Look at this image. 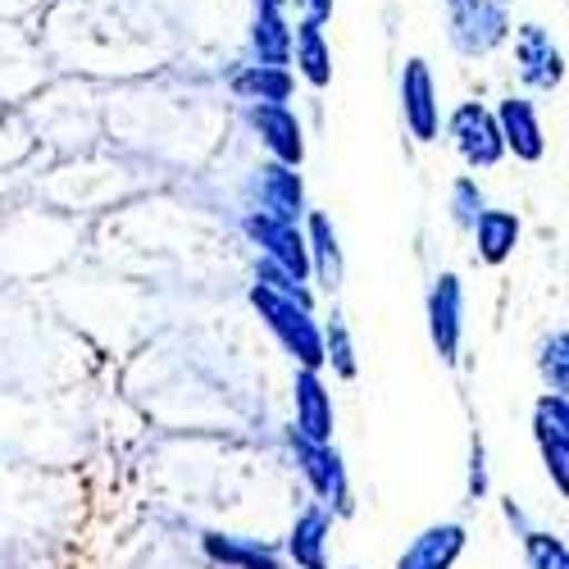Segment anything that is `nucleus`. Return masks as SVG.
<instances>
[{
  "label": "nucleus",
  "mask_w": 569,
  "mask_h": 569,
  "mask_svg": "<svg viewBox=\"0 0 569 569\" xmlns=\"http://www.w3.org/2000/svg\"><path fill=\"white\" fill-rule=\"evenodd\" d=\"M251 306L260 310L269 333L282 342V351L301 360V369H323V333H319V323L310 319V306L282 297V292H269L264 282L251 288Z\"/></svg>",
  "instance_id": "f257e3e1"
},
{
  "label": "nucleus",
  "mask_w": 569,
  "mask_h": 569,
  "mask_svg": "<svg viewBox=\"0 0 569 569\" xmlns=\"http://www.w3.org/2000/svg\"><path fill=\"white\" fill-rule=\"evenodd\" d=\"M447 23H451L456 51L465 56H488L510 32L501 0H447Z\"/></svg>",
  "instance_id": "f03ea898"
},
{
  "label": "nucleus",
  "mask_w": 569,
  "mask_h": 569,
  "mask_svg": "<svg viewBox=\"0 0 569 569\" xmlns=\"http://www.w3.org/2000/svg\"><path fill=\"white\" fill-rule=\"evenodd\" d=\"M292 451H297V465L310 479L315 497L333 510H351V488H347V469H342V456L333 451V442H310L301 433H292Z\"/></svg>",
  "instance_id": "7ed1b4c3"
},
{
  "label": "nucleus",
  "mask_w": 569,
  "mask_h": 569,
  "mask_svg": "<svg viewBox=\"0 0 569 569\" xmlns=\"http://www.w3.org/2000/svg\"><path fill=\"white\" fill-rule=\"evenodd\" d=\"M247 232L264 247V260L282 264L292 278H310V251H306V232L297 228V219H278V214H247Z\"/></svg>",
  "instance_id": "20e7f679"
},
{
  "label": "nucleus",
  "mask_w": 569,
  "mask_h": 569,
  "mask_svg": "<svg viewBox=\"0 0 569 569\" xmlns=\"http://www.w3.org/2000/svg\"><path fill=\"white\" fill-rule=\"evenodd\" d=\"M451 141H456V151L465 156V164H473V169H492L506 156L497 114H488L483 106H460L451 114Z\"/></svg>",
  "instance_id": "39448f33"
},
{
  "label": "nucleus",
  "mask_w": 569,
  "mask_h": 569,
  "mask_svg": "<svg viewBox=\"0 0 569 569\" xmlns=\"http://www.w3.org/2000/svg\"><path fill=\"white\" fill-rule=\"evenodd\" d=\"M533 438L542 447V460H547V473L556 492L565 497V469H569V401L565 392H547L533 410Z\"/></svg>",
  "instance_id": "423d86ee"
},
{
  "label": "nucleus",
  "mask_w": 569,
  "mask_h": 569,
  "mask_svg": "<svg viewBox=\"0 0 569 569\" xmlns=\"http://www.w3.org/2000/svg\"><path fill=\"white\" fill-rule=\"evenodd\" d=\"M429 333H433V351L442 356V365H456L460 356V278L442 273L429 292Z\"/></svg>",
  "instance_id": "0eeeda50"
},
{
  "label": "nucleus",
  "mask_w": 569,
  "mask_h": 569,
  "mask_svg": "<svg viewBox=\"0 0 569 569\" xmlns=\"http://www.w3.org/2000/svg\"><path fill=\"white\" fill-rule=\"evenodd\" d=\"M251 123H256V132L264 137V147L282 164H301L306 141H301V123H297V114L288 106L282 101H260V106H251Z\"/></svg>",
  "instance_id": "6e6552de"
},
{
  "label": "nucleus",
  "mask_w": 569,
  "mask_h": 569,
  "mask_svg": "<svg viewBox=\"0 0 569 569\" xmlns=\"http://www.w3.org/2000/svg\"><path fill=\"white\" fill-rule=\"evenodd\" d=\"M297 433L310 442H333V397H328L319 369L297 373Z\"/></svg>",
  "instance_id": "1a4fd4ad"
},
{
  "label": "nucleus",
  "mask_w": 569,
  "mask_h": 569,
  "mask_svg": "<svg viewBox=\"0 0 569 569\" xmlns=\"http://www.w3.org/2000/svg\"><path fill=\"white\" fill-rule=\"evenodd\" d=\"M401 101H406V123L419 141H433L438 137V97H433V73L423 60L406 64L401 78Z\"/></svg>",
  "instance_id": "9d476101"
},
{
  "label": "nucleus",
  "mask_w": 569,
  "mask_h": 569,
  "mask_svg": "<svg viewBox=\"0 0 569 569\" xmlns=\"http://www.w3.org/2000/svg\"><path fill=\"white\" fill-rule=\"evenodd\" d=\"M519 78H525L529 87H560L565 78V64H560V51H556V41L538 28V23H525L519 28Z\"/></svg>",
  "instance_id": "9b49d317"
},
{
  "label": "nucleus",
  "mask_w": 569,
  "mask_h": 569,
  "mask_svg": "<svg viewBox=\"0 0 569 569\" xmlns=\"http://www.w3.org/2000/svg\"><path fill=\"white\" fill-rule=\"evenodd\" d=\"M460 551H465V525H433L401 551L397 569H451Z\"/></svg>",
  "instance_id": "f8f14e48"
},
{
  "label": "nucleus",
  "mask_w": 569,
  "mask_h": 569,
  "mask_svg": "<svg viewBox=\"0 0 569 569\" xmlns=\"http://www.w3.org/2000/svg\"><path fill=\"white\" fill-rule=\"evenodd\" d=\"M497 128H501V141H506V151H515L519 160H542L547 151V141H542V128H538V114L529 101H501L497 110Z\"/></svg>",
  "instance_id": "ddd939ff"
},
{
  "label": "nucleus",
  "mask_w": 569,
  "mask_h": 569,
  "mask_svg": "<svg viewBox=\"0 0 569 569\" xmlns=\"http://www.w3.org/2000/svg\"><path fill=\"white\" fill-rule=\"evenodd\" d=\"M328 533H333L328 506H310L288 538V556L297 560V569H328Z\"/></svg>",
  "instance_id": "4468645a"
},
{
  "label": "nucleus",
  "mask_w": 569,
  "mask_h": 569,
  "mask_svg": "<svg viewBox=\"0 0 569 569\" xmlns=\"http://www.w3.org/2000/svg\"><path fill=\"white\" fill-rule=\"evenodd\" d=\"M260 206L264 214H278V219H301L306 214V192H301V178H297V164H264L260 169Z\"/></svg>",
  "instance_id": "2eb2a0df"
},
{
  "label": "nucleus",
  "mask_w": 569,
  "mask_h": 569,
  "mask_svg": "<svg viewBox=\"0 0 569 569\" xmlns=\"http://www.w3.org/2000/svg\"><path fill=\"white\" fill-rule=\"evenodd\" d=\"M306 251H310V273L319 278V288L338 292L342 288V251H338V232L323 214H310V237H306Z\"/></svg>",
  "instance_id": "dca6fc26"
},
{
  "label": "nucleus",
  "mask_w": 569,
  "mask_h": 569,
  "mask_svg": "<svg viewBox=\"0 0 569 569\" xmlns=\"http://www.w3.org/2000/svg\"><path fill=\"white\" fill-rule=\"evenodd\" d=\"M473 232H479V256L488 264H501L515 251V242H519V219L510 210H479Z\"/></svg>",
  "instance_id": "f3484780"
},
{
  "label": "nucleus",
  "mask_w": 569,
  "mask_h": 569,
  "mask_svg": "<svg viewBox=\"0 0 569 569\" xmlns=\"http://www.w3.org/2000/svg\"><path fill=\"white\" fill-rule=\"evenodd\" d=\"M256 51H260L264 64H288V56H292V32H288V19H282V0H260Z\"/></svg>",
  "instance_id": "a211bd4d"
},
{
  "label": "nucleus",
  "mask_w": 569,
  "mask_h": 569,
  "mask_svg": "<svg viewBox=\"0 0 569 569\" xmlns=\"http://www.w3.org/2000/svg\"><path fill=\"white\" fill-rule=\"evenodd\" d=\"M237 97H251V101H288L292 97V73L282 64H251L247 73L232 78Z\"/></svg>",
  "instance_id": "6ab92c4d"
},
{
  "label": "nucleus",
  "mask_w": 569,
  "mask_h": 569,
  "mask_svg": "<svg viewBox=\"0 0 569 569\" xmlns=\"http://www.w3.org/2000/svg\"><path fill=\"white\" fill-rule=\"evenodd\" d=\"M297 64L306 73L310 87H328L333 82V56H328V46H323V32L315 19H306L297 28Z\"/></svg>",
  "instance_id": "aec40b11"
},
{
  "label": "nucleus",
  "mask_w": 569,
  "mask_h": 569,
  "mask_svg": "<svg viewBox=\"0 0 569 569\" xmlns=\"http://www.w3.org/2000/svg\"><path fill=\"white\" fill-rule=\"evenodd\" d=\"M206 551L223 565H237V569H278L273 551L269 547H256V542H232V538H219V533H206Z\"/></svg>",
  "instance_id": "412c9836"
},
{
  "label": "nucleus",
  "mask_w": 569,
  "mask_h": 569,
  "mask_svg": "<svg viewBox=\"0 0 569 569\" xmlns=\"http://www.w3.org/2000/svg\"><path fill=\"white\" fill-rule=\"evenodd\" d=\"M323 360H333V369L342 378H356V351H351V333H347L342 315H333V323L323 328Z\"/></svg>",
  "instance_id": "4be33fe9"
},
{
  "label": "nucleus",
  "mask_w": 569,
  "mask_h": 569,
  "mask_svg": "<svg viewBox=\"0 0 569 569\" xmlns=\"http://www.w3.org/2000/svg\"><path fill=\"white\" fill-rule=\"evenodd\" d=\"M525 556H529V569H569L565 542L551 533H525Z\"/></svg>",
  "instance_id": "5701e85b"
},
{
  "label": "nucleus",
  "mask_w": 569,
  "mask_h": 569,
  "mask_svg": "<svg viewBox=\"0 0 569 569\" xmlns=\"http://www.w3.org/2000/svg\"><path fill=\"white\" fill-rule=\"evenodd\" d=\"M565 356H569V338L556 333V338L542 347V378L551 383V392H565V388H569V365H565Z\"/></svg>",
  "instance_id": "b1692460"
},
{
  "label": "nucleus",
  "mask_w": 569,
  "mask_h": 569,
  "mask_svg": "<svg viewBox=\"0 0 569 569\" xmlns=\"http://www.w3.org/2000/svg\"><path fill=\"white\" fill-rule=\"evenodd\" d=\"M479 210H483L479 187H473L469 178H460V182H456V214H460L465 223H473V219H479Z\"/></svg>",
  "instance_id": "393cba45"
},
{
  "label": "nucleus",
  "mask_w": 569,
  "mask_h": 569,
  "mask_svg": "<svg viewBox=\"0 0 569 569\" xmlns=\"http://www.w3.org/2000/svg\"><path fill=\"white\" fill-rule=\"evenodd\" d=\"M297 6H301V0H297Z\"/></svg>",
  "instance_id": "a878e982"
}]
</instances>
